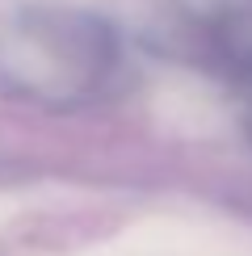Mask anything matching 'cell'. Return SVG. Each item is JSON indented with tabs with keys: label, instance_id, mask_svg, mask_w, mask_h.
Instances as JSON below:
<instances>
[{
	"label": "cell",
	"instance_id": "cell-2",
	"mask_svg": "<svg viewBox=\"0 0 252 256\" xmlns=\"http://www.w3.org/2000/svg\"><path fill=\"white\" fill-rule=\"evenodd\" d=\"M240 97H244V126H248V138H252V80L240 84Z\"/></svg>",
	"mask_w": 252,
	"mask_h": 256
},
{
	"label": "cell",
	"instance_id": "cell-1",
	"mask_svg": "<svg viewBox=\"0 0 252 256\" xmlns=\"http://www.w3.org/2000/svg\"><path fill=\"white\" fill-rule=\"evenodd\" d=\"M118 72V34L88 8L34 4L0 17V88L38 110H76Z\"/></svg>",
	"mask_w": 252,
	"mask_h": 256
}]
</instances>
